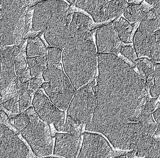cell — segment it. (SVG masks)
<instances>
[{"label":"cell","instance_id":"obj_1","mask_svg":"<svg viewBox=\"0 0 160 158\" xmlns=\"http://www.w3.org/2000/svg\"><path fill=\"white\" fill-rule=\"evenodd\" d=\"M97 56L96 105L86 130L103 134L117 149L134 151L155 130L153 121L141 118L148 93L145 81L114 54Z\"/></svg>","mask_w":160,"mask_h":158},{"label":"cell","instance_id":"obj_2","mask_svg":"<svg viewBox=\"0 0 160 158\" xmlns=\"http://www.w3.org/2000/svg\"><path fill=\"white\" fill-rule=\"evenodd\" d=\"M97 55L91 30L82 28L70 34L63 51L62 63L66 74L76 90L94 80Z\"/></svg>","mask_w":160,"mask_h":158},{"label":"cell","instance_id":"obj_3","mask_svg":"<svg viewBox=\"0 0 160 158\" xmlns=\"http://www.w3.org/2000/svg\"><path fill=\"white\" fill-rule=\"evenodd\" d=\"M29 6L24 7L0 8V58L8 47L20 46L25 32Z\"/></svg>","mask_w":160,"mask_h":158},{"label":"cell","instance_id":"obj_4","mask_svg":"<svg viewBox=\"0 0 160 158\" xmlns=\"http://www.w3.org/2000/svg\"><path fill=\"white\" fill-rule=\"evenodd\" d=\"M24 113L29 117L30 122L21 131L22 136L37 156H47L51 155L52 137L48 124L39 117L33 107H29Z\"/></svg>","mask_w":160,"mask_h":158},{"label":"cell","instance_id":"obj_5","mask_svg":"<svg viewBox=\"0 0 160 158\" xmlns=\"http://www.w3.org/2000/svg\"><path fill=\"white\" fill-rule=\"evenodd\" d=\"M72 12L68 4L60 0H45L34 6L31 31L41 32L60 18Z\"/></svg>","mask_w":160,"mask_h":158},{"label":"cell","instance_id":"obj_6","mask_svg":"<svg viewBox=\"0 0 160 158\" xmlns=\"http://www.w3.org/2000/svg\"><path fill=\"white\" fill-rule=\"evenodd\" d=\"M95 80L81 88L69 105L68 115L82 124L92 120L96 105Z\"/></svg>","mask_w":160,"mask_h":158},{"label":"cell","instance_id":"obj_7","mask_svg":"<svg viewBox=\"0 0 160 158\" xmlns=\"http://www.w3.org/2000/svg\"><path fill=\"white\" fill-rule=\"evenodd\" d=\"M44 89L52 102L62 111L67 109L76 90L63 71L57 76L49 81L42 84Z\"/></svg>","mask_w":160,"mask_h":158},{"label":"cell","instance_id":"obj_8","mask_svg":"<svg viewBox=\"0 0 160 158\" xmlns=\"http://www.w3.org/2000/svg\"><path fill=\"white\" fill-rule=\"evenodd\" d=\"M32 105L39 117L48 124H53L58 131H63L64 126V113L50 101L40 90L36 92Z\"/></svg>","mask_w":160,"mask_h":158},{"label":"cell","instance_id":"obj_9","mask_svg":"<svg viewBox=\"0 0 160 158\" xmlns=\"http://www.w3.org/2000/svg\"><path fill=\"white\" fill-rule=\"evenodd\" d=\"M30 157V152L16 132L0 124V158Z\"/></svg>","mask_w":160,"mask_h":158},{"label":"cell","instance_id":"obj_10","mask_svg":"<svg viewBox=\"0 0 160 158\" xmlns=\"http://www.w3.org/2000/svg\"><path fill=\"white\" fill-rule=\"evenodd\" d=\"M72 16L73 13L70 12L46 28L44 37L50 46L61 49L66 46L70 38L69 26Z\"/></svg>","mask_w":160,"mask_h":158},{"label":"cell","instance_id":"obj_11","mask_svg":"<svg viewBox=\"0 0 160 158\" xmlns=\"http://www.w3.org/2000/svg\"><path fill=\"white\" fill-rule=\"evenodd\" d=\"M113 151L109 143L99 134L85 132L82 145L78 158H109L113 156Z\"/></svg>","mask_w":160,"mask_h":158},{"label":"cell","instance_id":"obj_12","mask_svg":"<svg viewBox=\"0 0 160 158\" xmlns=\"http://www.w3.org/2000/svg\"><path fill=\"white\" fill-rule=\"evenodd\" d=\"M96 44L98 53H117L122 44L118 37L115 22L102 26L96 33Z\"/></svg>","mask_w":160,"mask_h":158},{"label":"cell","instance_id":"obj_13","mask_svg":"<svg viewBox=\"0 0 160 158\" xmlns=\"http://www.w3.org/2000/svg\"><path fill=\"white\" fill-rule=\"evenodd\" d=\"M80 142L79 137L69 133H57L54 155L63 157L76 158L79 148Z\"/></svg>","mask_w":160,"mask_h":158},{"label":"cell","instance_id":"obj_14","mask_svg":"<svg viewBox=\"0 0 160 158\" xmlns=\"http://www.w3.org/2000/svg\"><path fill=\"white\" fill-rule=\"evenodd\" d=\"M111 0H78L76 7L87 12L96 23L108 21L107 5Z\"/></svg>","mask_w":160,"mask_h":158},{"label":"cell","instance_id":"obj_15","mask_svg":"<svg viewBox=\"0 0 160 158\" xmlns=\"http://www.w3.org/2000/svg\"><path fill=\"white\" fill-rule=\"evenodd\" d=\"M3 64V71L0 79V97L17 77L15 72V65L11 54V48H7L1 58Z\"/></svg>","mask_w":160,"mask_h":158},{"label":"cell","instance_id":"obj_16","mask_svg":"<svg viewBox=\"0 0 160 158\" xmlns=\"http://www.w3.org/2000/svg\"><path fill=\"white\" fill-rule=\"evenodd\" d=\"M135 65L140 73V75L145 81L146 88L148 93L153 86V80L155 77V65L152 60L147 58H138Z\"/></svg>","mask_w":160,"mask_h":158},{"label":"cell","instance_id":"obj_17","mask_svg":"<svg viewBox=\"0 0 160 158\" xmlns=\"http://www.w3.org/2000/svg\"><path fill=\"white\" fill-rule=\"evenodd\" d=\"M151 7L144 4L131 3L124 13V16L130 23L142 21Z\"/></svg>","mask_w":160,"mask_h":158},{"label":"cell","instance_id":"obj_18","mask_svg":"<svg viewBox=\"0 0 160 158\" xmlns=\"http://www.w3.org/2000/svg\"><path fill=\"white\" fill-rule=\"evenodd\" d=\"M26 55L27 58L47 56L46 45L38 36H32L28 38Z\"/></svg>","mask_w":160,"mask_h":158},{"label":"cell","instance_id":"obj_19","mask_svg":"<svg viewBox=\"0 0 160 158\" xmlns=\"http://www.w3.org/2000/svg\"><path fill=\"white\" fill-rule=\"evenodd\" d=\"M94 26L93 20L89 17L82 13L75 12L73 14L69 26L70 34L82 28H87L91 30Z\"/></svg>","mask_w":160,"mask_h":158},{"label":"cell","instance_id":"obj_20","mask_svg":"<svg viewBox=\"0 0 160 158\" xmlns=\"http://www.w3.org/2000/svg\"><path fill=\"white\" fill-rule=\"evenodd\" d=\"M116 28L119 39L126 44L132 43L133 25L126 19L121 17L118 21H116Z\"/></svg>","mask_w":160,"mask_h":158},{"label":"cell","instance_id":"obj_21","mask_svg":"<svg viewBox=\"0 0 160 158\" xmlns=\"http://www.w3.org/2000/svg\"><path fill=\"white\" fill-rule=\"evenodd\" d=\"M128 5L127 0H111L107 5L106 13L108 20L120 16L125 12Z\"/></svg>","mask_w":160,"mask_h":158},{"label":"cell","instance_id":"obj_22","mask_svg":"<svg viewBox=\"0 0 160 158\" xmlns=\"http://www.w3.org/2000/svg\"><path fill=\"white\" fill-rule=\"evenodd\" d=\"M11 54L15 65L16 75L19 77L27 66V63L23 54V50L18 46L11 48Z\"/></svg>","mask_w":160,"mask_h":158},{"label":"cell","instance_id":"obj_23","mask_svg":"<svg viewBox=\"0 0 160 158\" xmlns=\"http://www.w3.org/2000/svg\"><path fill=\"white\" fill-rule=\"evenodd\" d=\"M82 124L68 115L66 122L64 126L63 132L71 135L80 137Z\"/></svg>","mask_w":160,"mask_h":158},{"label":"cell","instance_id":"obj_24","mask_svg":"<svg viewBox=\"0 0 160 158\" xmlns=\"http://www.w3.org/2000/svg\"><path fill=\"white\" fill-rule=\"evenodd\" d=\"M149 58L160 63V28L154 33Z\"/></svg>","mask_w":160,"mask_h":158},{"label":"cell","instance_id":"obj_25","mask_svg":"<svg viewBox=\"0 0 160 158\" xmlns=\"http://www.w3.org/2000/svg\"><path fill=\"white\" fill-rule=\"evenodd\" d=\"M155 67L154 84L150 88L149 93L152 98L157 99L160 95V63L155 64Z\"/></svg>","mask_w":160,"mask_h":158},{"label":"cell","instance_id":"obj_26","mask_svg":"<svg viewBox=\"0 0 160 158\" xmlns=\"http://www.w3.org/2000/svg\"><path fill=\"white\" fill-rule=\"evenodd\" d=\"M62 70L61 63L47 65V69L44 71L42 75L43 78L45 81L48 82L57 76L58 74Z\"/></svg>","mask_w":160,"mask_h":158},{"label":"cell","instance_id":"obj_27","mask_svg":"<svg viewBox=\"0 0 160 158\" xmlns=\"http://www.w3.org/2000/svg\"><path fill=\"white\" fill-rule=\"evenodd\" d=\"M62 50L58 48L51 47L48 49L47 65L58 64L61 60Z\"/></svg>","mask_w":160,"mask_h":158},{"label":"cell","instance_id":"obj_28","mask_svg":"<svg viewBox=\"0 0 160 158\" xmlns=\"http://www.w3.org/2000/svg\"><path fill=\"white\" fill-rule=\"evenodd\" d=\"M14 128L18 132L22 130L30 122V119L25 113H21L13 119Z\"/></svg>","mask_w":160,"mask_h":158},{"label":"cell","instance_id":"obj_29","mask_svg":"<svg viewBox=\"0 0 160 158\" xmlns=\"http://www.w3.org/2000/svg\"><path fill=\"white\" fill-rule=\"evenodd\" d=\"M120 52L124 57L128 59L134 64H136L139 58L137 56L135 49L131 46H125L122 47L120 49Z\"/></svg>","mask_w":160,"mask_h":158},{"label":"cell","instance_id":"obj_30","mask_svg":"<svg viewBox=\"0 0 160 158\" xmlns=\"http://www.w3.org/2000/svg\"><path fill=\"white\" fill-rule=\"evenodd\" d=\"M30 0H0V6L24 7L30 4Z\"/></svg>","mask_w":160,"mask_h":158},{"label":"cell","instance_id":"obj_31","mask_svg":"<svg viewBox=\"0 0 160 158\" xmlns=\"http://www.w3.org/2000/svg\"><path fill=\"white\" fill-rule=\"evenodd\" d=\"M31 98L28 91L22 93H19L18 103L19 105L20 112L22 113L28 108L31 103Z\"/></svg>","mask_w":160,"mask_h":158},{"label":"cell","instance_id":"obj_32","mask_svg":"<svg viewBox=\"0 0 160 158\" xmlns=\"http://www.w3.org/2000/svg\"><path fill=\"white\" fill-rule=\"evenodd\" d=\"M150 5L153 6L152 9L156 14L157 20L160 28V0H145Z\"/></svg>","mask_w":160,"mask_h":158},{"label":"cell","instance_id":"obj_33","mask_svg":"<svg viewBox=\"0 0 160 158\" xmlns=\"http://www.w3.org/2000/svg\"><path fill=\"white\" fill-rule=\"evenodd\" d=\"M152 114L157 124V128L155 132V135H160V103L159 102L156 105L154 112Z\"/></svg>","mask_w":160,"mask_h":158},{"label":"cell","instance_id":"obj_34","mask_svg":"<svg viewBox=\"0 0 160 158\" xmlns=\"http://www.w3.org/2000/svg\"><path fill=\"white\" fill-rule=\"evenodd\" d=\"M0 117H1V119H2V123L5 126L7 127L8 128H9L11 130L14 131V132H19L18 131L16 130V129L14 128V126H13L12 124H11V122H10V118L9 117L8 115L7 114L5 113V111L3 110H2L0 112Z\"/></svg>","mask_w":160,"mask_h":158},{"label":"cell","instance_id":"obj_35","mask_svg":"<svg viewBox=\"0 0 160 158\" xmlns=\"http://www.w3.org/2000/svg\"><path fill=\"white\" fill-rule=\"evenodd\" d=\"M46 69V67L39 66L36 64L34 66L30 68V74L32 77H41L43 75V72Z\"/></svg>","mask_w":160,"mask_h":158},{"label":"cell","instance_id":"obj_36","mask_svg":"<svg viewBox=\"0 0 160 158\" xmlns=\"http://www.w3.org/2000/svg\"><path fill=\"white\" fill-rule=\"evenodd\" d=\"M19 94L17 96H15L14 98H12L10 100H8L2 103L3 108L6 109L8 113H10L12 111V109L14 107L16 102L18 101Z\"/></svg>","mask_w":160,"mask_h":158},{"label":"cell","instance_id":"obj_37","mask_svg":"<svg viewBox=\"0 0 160 158\" xmlns=\"http://www.w3.org/2000/svg\"><path fill=\"white\" fill-rule=\"evenodd\" d=\"M43 81L40 78L38 77H34L31 78L30 81V89L35 91H37L39 90L40 87H41Z\"/></svg>","mask_w":160,"mask_h":158},{"label":"cell","instance_id":"obj_38","mask_svg":"<svg viewBox=\"0 0 160 158\" xmlns=\"http://www.w3.org/2000/svg\"><path fill=\"white\" fill-rule=\"evenodd\" d=\"M31 74H30V68H26L23 72L22 73L19 77H18L20 82L21 83H25L30 81L31 79Z\"/></svg>","mask_w":160,"mask_h":158},{"label":"cell","instance_id":"obj_39","mask_svg":"<svg viewBox=\"0 0 160 158\" xmlns=\"http://www.w3.org/2000/svg\"><path fill=\"white\" fill-rule=\"evenodd\" d=\"M36 60V64L39 66H44L46 67L48 62V56H44V57H35Z\"/></svg>","mask_w":160,"mask_h":158},{"label":"cell","instance_id":"obj_40","mask_svg":"<svg viewBox=\"0 0 160 158\" xmlns=\"http://www.w3.org/2000/svg\"><path fill=\"white\" fill-rule=\"evenodd\" d=\"M30 81H28L25 83H22L21 84L20 89L19 93H22V92H26L28 91L30 89Z\"/></svg>","mask_w":160,"mask_h":158},{"label":"cell","instance_id":"obj_41","mask_svg":"<svg viewBox=\"0 0 160 158\" xmlns=\"http://www.w3.org/2000/svg\"><path fill=\"white\" fill-rule=\"evenodd\" d=\"M29 68L34 66L36 64V60L35 57H31V58H26Z\"/></svg>","mask_w":160,"mask_h":158},{"label":"cell","instance_id":"obj_42","mask_svg":"<svg viewBox=\"0 0 160 158\" xmlns=\"http://www.w3.org/2000/svg\"><path fill=\"white\" fill-rule=\"evenodd\" d=\"M35 91H34L31 89H30L28 90V93H29V95H30L31 97H32L33 95H35Z\"/></svg>","mask_w":160,"mask_h":158},{"label":"cell","instance_id":"obj_43","mask_svg":"<svg viewBox=\"0 0 160 158\" xmlns=\"http://www.w3.org/2000/svg\"><path fill=\"white\" fill-rule=\"evenodd\" d=\"M135 156V153L133 151H131L128 153V158H133Z\"/></svg>","mask_w":160,"mask_h":158},{"label":"cell","instance_id":"obj_44","mask_svg":"<svg viewBox=\"0 0 160 158\" xmlns=\"http://www.w3.org/2000/svg\"><path fill=\"white\" fill-rule=\"evenodd\" d=\"M66 1H67L70 4H73L75 3L76 0H66Z\"/></svg>","mask_w":160,"mask_h":158},{"label":"cell","instance_id":"obj_45","mask_svg":"<svg viewBox=\"0 0 160 158\" xmlns=\"http://www.w3.org/2000/svg\"><path fill=\"white\" fill-rule=\"evenodd\" d=\"M126 155H121V156H119L117 158H126Z\"/></svg>","mask_w":160,"mask_h":158},{"label":"cell","instance_id":"obj_46","mask_svg":"<svg viewBox=\"0 0 160 158\" xmlns=\"http://www.w3.org/2000/svg\"><path fill=\"white\" fill-rule=\"evenodd\" d=\"M133 1H134V0H128V1L130 3L132 2H133Z\"/></svg>","mask_w":160,"mask_h":158},{"label":"cell","instance_id":"obj_47","mask_svg":"<svg viewBox=\"0 0 160 158\" xmlns=\"http://www.w3.org/2000/svg\"><path fill=\"white\" fill-rule=\"evenodd\" d=\"M0 8H1V7H0Z\"/></svg>","mask_w":160,"mask_h":158}]
</instances>
